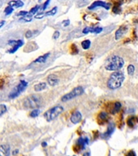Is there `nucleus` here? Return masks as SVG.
I'll use <instances>...</instances> for the list:
<instances>
[{
    "label": "nucleus",
    "instance_id": "1",
    "mask_svg": "<svg viewBox=\"0 0 138 156\" xmlns=\"http://www.w3.org/2000/svg\"><path fill=\"white\" fill-rule=\"evenodd\" d=\"M124 65V61L122 57L117 55L110 56L105 61V69L107 71H117L120 70Z\"/></svg>",
    "mask_w": 138,
    "mask_h": 156
},
{
    "label": "nucleus",
    "instance_id": "2",
    "mask_svg": "<svg viewBox=\"0 0 138 156\" xmlns=\"http://www.w3.org/2000/svg\"><path fill=\"white\" fill-rule=\"evenodd\" d=\"M124 80V74L120 72V71H117V72H113L111 74L110 77L107 82V88L110 90H117L122 85Z\"/></svg>",
    "mask_w": 138,
    "mask_h": 156
},
{
    "label": "nucleus",
    "instance_id": "3",
    "mask_svg": "<svg viewBox=\"0 0 138 156\" xmlns=\"http://www.w3.org/2000/svg\"><path fill=\"white\" fill-rule=\"evenodd\" d=\"M41 103H42V97L40 96L31 95L24 100L23 106L27 109H31V108L36 109L38 107H40Z\"/></svg>",
    "mask_w": 138,
    "mask_h": 156
},
{
    "label": "nucleus",
    "instance_id": "4",
    "mask_svg": "<svg viewBox=\"0 0 138 156\" xmlns=\"http://www.w3.org/2000/svg\"><path fill=\"white\" fill-rule=\"evenodd\" d=\"M63 111H64V108L62 106H60V105L55 106L53 108L48 109L47 111L44 113V116L48 122H50L52 121V120L56 119L61 113H62Z\"/></svg>",
    "mask_w": 138,
    "mask_h": 156
},
{
    "label": "nucleus",
    "instance_id": "5",
    "mask_svg": "<svg viewBox=\"0 0 138 156\" xmlns=\"http://www.w3.org/2000/svg\"><path fill=\"white\" fill-rule=\"evenodd\" d=\"M27 84H28V83L26 80H21L20 83H19L17 85L9 92V98H10V99L16 98L17 96H20V94H21L26 90V88L27 87Z\"/></svg>",
    "mask_w": 138,
    "mask_h": 156
},
{
    "label": "nucleus",
    "instance_id": "6",
    "mask_svg": "<svg viewBox=\"0 0 138 156\" xmlns=\"http://www.w3.org/2000/svg\"><path fill=\"white\" fill-rule=\"evenodd\" d=\"M84 92H85V90L82 86L75 87V88L73 90H71L69 93L66 94V95H64L62 97V102H68V101L75 98V97H77V96H79L83 95Z\"/></svg>",
    "mask_w": 138,
    "mask_h": 156
},
{
    "label": "nucleus",
    "instance_id": "7",
    "mask_svg": "<svg viewBox=\"0 0 138 156\" xmlns=\"http://www.w3.org/2000/svg\"><path fill=\"white\" fill-rule=\"evenodd\" d=\"M110 6H111V4H108V3H106V2H103V1H95V2L93 3V4L89 6L88 9H95L97 7H103L106 9H110Z\"/></svg>",
    "mask_w": 138,
    "mask_h": 156
},
{
    "label": "nucleus",
    "instance_id": "8",
    "mask_svg": "<svg viewBox=\"0 0 138 156\" xmlns=\"http://www.w3.org/2000/svg\"><path fill=\"white\" fill-rule=\"evenodd\" d=\"M47 82L50 86H56L59 84L60 79L56 74H50L47 78Z\"/></svg>",
    "mask_w": 138,
    "mask_h": 156
},
{
    "label": "nucleus",
    "instance_id": "9",
    "mask_svg": "<svg viewBox=\"0 0 138 156\" xmlns=\"http://www.w3.org/2000/svg\"><path fill=\"white\" fill-rule=\"evenodd\" d=\"M127 30H128V27L126 26H121V27L115 32V40L120 39V38L124 35V33L127 32Z\"/></svg>",
    "mask_w": 138,
    "mask_h": 156
},
{
    "label": "nucleus",
    "instance_id": "10",
    "mask_svg": "<svg viewBox=\"0 0 138 156\" xmlns=\"http://www.w3.org/2000/svg\"><path fill=\"white\" fill-rule=\"evenodd\" d=\"M82 119V114L79 111H75L74 113H73V114L71 115L70 120L73 124H78Z\"/></svg>",
    "mask_w": 138,
    "mask_h": 156
},
{
    "label": "nucleus",
    "instance_id": "11",
    "mask_svg": "<svg viewBox=\"0 0 138 156\" xmlns=\"http://www.w3.org/2000/svg\"><path fill=\"white\" fill-rule=\"evenodd\" d=\"M10 154V147L8 144H2L0 148V156H9Z\"/></svg>",
    "mask_w": 138,
    "mask_h": 156
},
{
    "label": "nucleus",
    "instance_id": "12",
    "mask_svg": "<svg viewBox=\"0 0 138 156\" xmlns=\"http://www.w3.org/2000/svg\"><path fill=\"white\" fill-rule=\"evenodd\" d=\"M121 108H122V104H121V102H115L113 104V106H112L111 110H110V113H112V114H114V113L119 112L120 109H121Z\"/></svg>",
    "mask_w": 138,
    "mask_h": 156
},
{
    "label": "nucleus",
    "instance_id": "13",
    "mask_svg": "<svg viewBox=\"0 0 138 156\" xmlns=\"http://www.w3.org/2000/svg\"><path fill=\"white\" fill-rule=\"evenodd\" d=\"M114 127H115V125L113 123H110L107 126V131H106L104 134H102V137L106 138V137H107V136H110L112 134H113V132L114 131Z\"/></svg>",
    "mask_w": 138,
    "mask_h": 156
},
{
    "label": "nucleus",
    "instance_id": "14",
    "mask_svg": "<svg viewBox=\"0 0 138 156\" xmlns=\"http://www.w3.org/2000/svg\"><path fill=\"white\" fill-rule=\"evenodd\" d=\"M50 56V53H46L45 55H44V56H41L39 57H38L36 60L33 61V64H35V63H38V64L44 63L47 61L48 58H49Z\"/></svg>",
    "mask_w": 138,
    "mask_h": 156
},
{
    "label": "nucleus",
    "instance_id": "15",
    "mask_svg": "<svg viewBox=\"0 0 138 156\" xmlns=\"http://www.w3.org/2000/svg\"><path fill=\"white\" fill-rule=\"evenodd\" d=\"M88 143H89V139H88V137H83V136H81V137H79L78 139V141H77V144L79 145L80 147H81L82 149H84L85 147Z\"/></svg>",
    "mask_w": 138,
    "mask_h": 156
},
{
    "label": "nucleus",
    "instance_id": "16",
    "mask_svg": "<svg viewBox=\"0 0 138 156\" xmlns=\"http://www.w3.org/2000/svg\"><path fill=\"white\" fill-rule=\"evenodd\" d=\"M108 118V114L106 112H101L100 113L98 114V123L99 124H103L106 121H107V119Z\"/></svg>",
    "mask_w": 138,
    "mask_h": 156
},
{
    "label": "nucleus",
    "instance_id": "17",
    "mask_svg": "<svg viewBox=\"0 0 138 156\" xmlns=\"http://www.w3.org/2000/svg\"><path fill=\"white\" fill-rule=\"evenodd\" d=\"M46 86H47V84L45 82H41V83H38L37 84H35L33 86L34 88V90L35 91H42V90H45L46 89Z\"/></svg>",
    "mask_w": 138,
    "mask_h": 156
},
{
    "label": "nucleus",
    "instance_id": "18",
    "mask_svg": "<svg viewBox=\"0 0 138 156\" xmlns=\"http://www.w3.org/2000/svg\"><path fill=\"white\" fill-rule=\"evenodd\" d=\"M136 122H137V119H136V117H135V116H130L127 119V125L130 128L134 127Z\"/></svg>",
    "mask_w": 138,
    "mask_h": 156
},
{
    "label": "nucleus",
    "instance_id": "19",
    "mask_svg": "<svg viewBox=\"0 0 138 156\" xmlns=\"http://www.w3.org/2000/svg\"><path fill=\"white\" fill-rule=\"evenodd\" d=\"M9 5L11 6V7L12 6H15V7H16V8H21L24 5V3L21 1V0H17V1H10V2H9Z\"/></svg>",
    "mask_w": 138,
    "mask_h": 156
},
{
    "label": "nucleus",
    "instance_id": "20",
    "mask_svg": "<svg viewBox=\"0 0 138 156\" xmlns=\"http://www.w3.org/2000/svg\"><path fill=\"white\" fill-rule=\"evenodd\" d=\"M91 42L89 39L82 41V43H81V46L84 50H88V49H89V47H91Z\"/></svg>",
    "mask_w": 138,
    "mask_h": 156
},
{
    "label": "nucleus",
    "instance_id": "21",
    "mask_svg": "<svg viewBox=\"0 0 138 156\" xmlns=\"http://www.w3.org/2000/svg\"><path fill=\"white\" fill-rule=\"evenodd\" d=\"M8 44L11 45V46H15V45H19V44H21L23 45L24 44V42L22 41L21 39H19V40H9L8 42Z\"/></svg>",
    "mask_w": 138,
    "mask_h": 156
},
{
    "label": "nucleus",
    "instance_id": "22",
    "mask_svg": "<svg viewBox=\"0 0 138 156\" xmlns=\"http://www.w3.org/2000/svg\"><path fill=\"white\" fill-rule=\"evenodd\" d=\"M40 9H41V8H40L39 5H36L35 7H33L29 12H28V15H28V16H31V17H32V16H33V15L36 14V13H38V10H40Z\"/></svg>",
    "mask_w": 138,
    "mask_h": 156
},
{
    "label": "nucleus",
    "instance_id": "23",
    "mask_svg": "<svg viewBox=\"0 0 138 156\" xmlns=\"http://www.w3.org/2000/svg\"><path fill=\"white\" fill-rule=\"evenodd\" d=\"M57 7L56 6H55V7L52 9H50V11H48L45 13V16H50V15H55L57 13Z\"/></svg>",
    "mask_w": 138,
    "mask_h": 156
},
{
    "label": "nucleus",
    "instance_id": "24",
    "mask_svg": "<svg viewBox=\"0 0 138 156\" xmlns=\"http://www.w3.org/2000/svg\"><path fill=\"white\" fill-rule=\"evenodd\" d=\"M127 73L129 75H133L134 73H135V66L134 65L130 64L127 67Z\"/></svg>",
    "mask_w": 138,
    "mask_h": 156
},
{
    "label": "nucleus",
    "instance_id": "25",
    "mask_svg": "<svg viewBox=\"0 0 138 156\" xmlns=\"http://www.w3.org/2000/svg\"><path fill=\"white\" fill-rule=\"evenodd\" d=\"M39 113H40V110L38 109V108H36V109H33V111L31 112L30 116L32 117V118H35V117L38 116V114H39Z\"/></svg>",
    "mask_w": 138,
    "mask_h": 156
},
{
    "label": "nucleus",
    "instance_id": "26",
    "mask_svg": "<svg viewBox=\"0 0 138 156\" xmlns=\"http://www.w3.org/2000/svg\"><path fill=\"white\" fill-rule=\"evenodd\" d=\"M13 11H14V9H13V7H11V6H9V5L7 6V7L4 9V13H5L6 15H10Z\"/></svg>",
    "mask_w": 138,
    "mask_h": 156
},
{
    "label": "nucleus",
    "instance_id": "27",
    "mask_svg": "<svg viewBox=\"0 0 138 156\" xmlns=\"http://www.w3.org/2000/svg\"><path fill=\"white\" fill-rule=\"evenodd\" d=\"M70 49H71V53L73 55H76V54H78L79 53V50H78V48H77V46L74 44H73L71 45V47H70Z\"/></svg>",
    "mask_w": 138,
    "mask_h": 156
},
{
    "label": "nucleus",
    "instance_id": "28",
    "mask_svg": "<svg viewBox=\"0 0 138 156\" xmlns=\"http://www.w3.org/2000/svg\"><path fill=\"white\" fill-rule=\"evenodd\" d=\"M93 30H94V27H86L85 28L83 29V33H84V34H87V33H89V32H93Z\"/></svg>",
    "mask_w": 138,
    "mask_h": 156
},
{
    "label": "nucleus",
    "instance_id": "29",
    "mask_svg": "<svg viewBox=\"0 0 138 156\" xmlns=\"http://www.w3.org/2000/svg\"><path fill=\"white\" fill-rule=\"evenodd\" d=\"M113 12L115 13V14H120V13H121V9H120L119 6L114 5L113 8Z\"/></svg>",
    "mask_w": 138,
    "mask_h": 156
},
{
    "label": "nucleus",
    "instance_id": "30",
    "mask_svg": "<svg viewBox=\"0 0 138 156\" xmlns=\"http://www.w3.org/2000/svg\"><path fill=\"white\" fill-rule=\"evenodd\" d=\"M0 108H1V112H0V115H4V113H6V111H7V107H6L5 105H4V104H1V106H0Z\"/></svg>",
    "mask_w": 138,
    "mask_h": 156
},
{
    "label": "nucleus",
    "instance_id": "31",
    "mask_svg": "<svg viewBox=\"0 0 138 156\" xmlns=\"http://www.w3.org/2000/svg\"><path fill=\"white\" fill-rule=\"evenodd\" d=\"M44 16H45V13L39 12V13H38L37 15H34V18L35 19H42L43 17H44Z\"/></svg>",
    "mask_w": 138,
    "mask_h": 156
},
{
    "label": "nucleus",
    "instance_id": "32",
    "mask_svg": "<svg viewBox=\"0 0 138 156\" xmlns=\"http://www.w3.org/2000/svg\"><path fill=\"white\" fill-rule=\"evenodd\" d=\"M32 18H33V17H31V16L27 15V16H24V17L21 18V19H20V21H26V22H28V21H32Z\"/></svg>",
    "mask_w": 138,
    "mask_h": 156
},
{
    "label": "nucleus",
    "instance_id": "33",
    "mask_svg": "<svg viewBox=\"0 0 138 156\" xmlns=\"http://www.w3.org/2000/svg\"><path fill=\"white\" fill-rule=\"evenodd\" d=\"M33 32L31 31V30H28L25 33V37L27 38H30L33 37Z\"/></svg>",
    "mask_w": 138,
    "mask_h": 156
},
{
    "label": "nucleus",
    "instance_id": "34",
    "mask_svg": "<svg viewBox=\"0 0 138 156\" xmlns=\"http://www.w3.org/2000/svg\"><path fill=\"white\" fill-rule=\"evenodd\" d=\"M50 1H49V0H48V1H46L45 3H44V5H43L42 7H41V9H40V11H41V12H43L44 10H45V9L48 7V5L50 4Z\"/></svg>",
    "mask_w": 138,
    "mask_h": 156
},
{
    "label": "nucleus",
    "instance_id": "35",
    "mask_svg": "<svg viewBox=\"0 0 138 156\" xmlns=\"http://www.w3.org/2000/svg\"><path fill=\"white\" fill-rule=\"evenodd\" d=\"M102 27H94V30H93V33H100V32H102Z\"/></svg>",
    "mask_w": 138,
    "mask_h": 156
},
{
    "label": "nucleus",
    "instance_id": "36",
    "mask_svg": "<svg viewBox=\"0 0 138 156\" xmlns=\"http://www.w3.org/2000/svg\"><path fill=\"white\" fill-rule=\"evenodd\" d=\"M27 15H28V12H27V11H26V10L20 11V12H19L18 14H17V15H18V16H23V17H24V16H27Z\"/></svg>",
    "mask_w": 138,
    "mask_h": 156
},
{
    "label": "nucleus",
    "instance_id": "37",
    "mask_svg": "<svg viewBox=\"0 0 138 156\" xmlns=\"http://www.w3.org/2000/svg\"><path fill=\"white\" fill-rule=\"evenodd\" d=\"M59 37H60V32L56 31L53 34V38L54 39H57V38H59Z\"/></svg>",
    "mask_w": 138,
    "mask_h": 156
},
{
    "label": "nucleus",
    "instance_id": "38",
    "mask_svg": "<svg viewBox=\"0 0 138 156\" xmlns=\"http://www.w3.org/2000/svg\"><path fill=\"white\" fill-rule=\"evenodd\" d=\"M62 25H63V27H68V26L70 25V21L69 20L63 21H62Z\"/></svg>",
    "mask_w": 138,
    "mask_h": 156
},
{
    "label": "nucleus",
    "instance_id": "39",
    "mask_svg": "<svg viewBox=\"0 0 138 156\" xmlns=\"http://www.w3.org/2000/svg\"><path fill=\"white\" fill-rule=\"evenodd\" d=\"M126 156H136V153H135L133 150H130V151H129V152L127 153Z\"/></svg>",
    "mask_w": 138,
    "mask_h": 156
},
{
    "label": "nucleus",
    "instance_id": "40",
    "mask_svg": "<svg viewBox=\"0 0 138 156\" xmlns=\"http://www.w3.org/2000/svg\"><path fill=\"white\" fill-rule=\"evenodd\" d=\"M46 146H47V142H42V147H46Z\"/></svg>",
    "mask_w": 138,
    "mask_h": 156
},
{
    "label": "nucleus",
    "instance_id": "41",
    "mask_svg": "<svg viewBox=\"0 0 138 156\" xmlns=\"http://www.w3.org/2000/svg\"><path fill=\"white\" fill-rule=\"evenodd\" d=\"M4 24H5V21H1V25H0V27H4Z\"/></svg>",
    "mask_w": 138,
    "mask_h": 156
},
{
    "label": "nucleus",
    "instance_id": "42",
    "mask_svg": "<svg viewBox=\"0 0 138 156\" xmlns=\"http://www.w3.org/2000/svg\"><path fill=\"white\" fill-rule=\"evenodd\" d=\"M83 156H91V153H89V152L85 153V154H84V155H83Z\"/></svg>",
    "mask_w": 138,
    "mask_h": 156
},
{
    "label": "nucleus",
    "instance_id": "43",
    "mask_svg": "<svg viewBox=\"0 0 138 156\" xmlns=\"http://www.w3.org/2000/svg\"><path fill=\"white\" fill-rule=\"evenodd\" d=\"M19 153V151H18V149H16V150H15L14 152H13V155H15V154H18Z\"/></svg>",
    "mask_w": 138,
    "mask_h": 156
},
{
    "label": "nucleus",
    "instance_id": "44",
    "mask_svg": "<svg viewBox=\"0 0 138 156\" xmlns=\"http://www.w3.org/2000/svg\"><path fill=\"white\" fill-rule=\"evenodd\" d=\"M73 156H75V155H73Z\"/></svg>",
    "mask_w": 138,
    "mask_h": 156
}]
</instances>
